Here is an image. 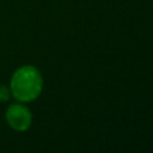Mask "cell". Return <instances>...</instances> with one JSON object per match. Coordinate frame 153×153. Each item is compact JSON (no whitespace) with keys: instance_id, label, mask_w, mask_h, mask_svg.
Wrapping results in <instances>:
<instances>
[{"instance_id":"obj_1","label":"cell","mask_w":153,"mask_h":153,"mask_svg":"<svg viewBox=\"0 0 153 153\" xmlns=\"http://www.w3.org/2000/svg\"><path fill=\"white\" fill-rule=\"evenodd\" d=\"M11 95L22 103L36 100L43 90V78L35 66L26 65L15 70L10 82Z\"/></svg>"},{"instance_id":"obj_2","label":"cell","mask_w":153,"mask_h":153,"mask_svg":"<svg viewBox=\"0 0 153 153\" xmlns=\"http://www.w3.org/2000/svg\"><path fill=\"white\" fill-rule=\"evenodd\" d=\"M5 121L16 132H26L32 124V114L23 103H12L5 111Z\"/></svg>"},{"instance_id":"obj_3","label":"cell","mask_w":153,"mask_h":153,"mask_svg":"<svg viewBox=\"0 0 153 153\" xmlns=\"http://www.w3.org/2000/svg\"><path fill=\"white\" fill-rule=\"evenodd\" d=\"M11 97V90L5 85H0V102H7Z\"/></svg>"}]
</instances>
